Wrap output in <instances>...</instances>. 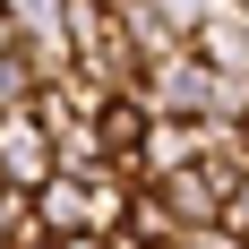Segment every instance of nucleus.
I'll list each match as a JSON object with an SVG mask.
<instances>
[{"instance_id":"obj_1","label":"nucleus","mask_w":249,"mask_h":249,"mask_svg":"<svg viewBox=\"0 0 249 249\" xmlns=\"http://www.w3.org/2000/svg\"><path fill=\"white\" fill-rule=\"evenodd\" d=\"M138 103H146L155 121H215V103H224V77H215V60L189 43V52H172V60H155V69H146Z\"/></svg>"},{"instance_id":"obj_2","label":"nucleus","mask_w":249,"mask_h":249,"mask_svg":"<svg viewBox=\"0 0 249 249\" xmlns=\"http://www.w3.org/2000/svg\"><path fill=\"white\" fill-rule=\"evenodd\" d=\"M0 180H9V189H26V198L60 180V138H52V129L35 121V103L0 121Z\"/></svg>"},{"instance_id":"obj_3","label":"nucleus","mask_w":249,"mask_h":249,"mask_svg":"<svg viewBox=\"0 0 249 249\" xmlns=\"http://www.w3.org/2000/svg\"><path fill=\"white\" fill-rule=\"evenodd\" d=\"M155 189V206L172 215V232H215L224 224V189L206 180V163H189V172H172V180H146Z\"/></svg>"},{"instance_id":"obj_4","label":"nucleus","mask_w":249,"mask_h":249,"mask_svg":"<svg viewBox=\"0 0 249 249\" xmlns=\"http://www.w3.org/2000/svg\"><path fill=\"white\" fill-rule=\"evenodd\" d=\"M35 224L52 232V241H77V232H95V206H86V180H52V189H35Z\"/></svg>"},{"instance_id":"obj_5","label":"nucleus","mask_w":249,"mask_h":249,"mask_svg":"<svg viewBox=\"0 0 249 249\" xmlns=\"http://www.w3.org/2000/svg\"><path fill=\"white\" fill-rule=\"evenodd\" d=\"M198 52L215 60V77H249V9H224V18L198 35Z\"/></svg>"},{"instance_id":"obj_6","label":"nucleus","mask_w":249,"mask_h":249,"mask_svg":"<svg viewBox=\"0 0 249 249\" xmlns=\"http://www.w3.org/2000/svg\"><path fill=\"white\" fill-rule=\"evenodd\" d=\"M26 224H35V198H26V189H9V180H0V249L18 241Z\"/></svg>"},{"instance_id":"obj_7","label":"nucleus","mask_w":249,"mask_h":249,"mask_svg":"<svg viewBox=\"0 0 249 249\" xmlns=\"http://www.w3.org/2000/svg\"><path fill=\"white\" fill-rule=\"evenodd\" d=\"M0 9H9L26 35H43V26H60V9H69V0H0Z\"/></svg>"},{"instance_id":"obj_8","label":"nucleus","mask_w":249,"mask_h":249,"mask_svg":"<svg viewBox=\"0 0 249 249\" xmlns=\"http://www.w3.org/2000/svg\"><path fill=\"white\" fill-rule=\"evenodd\" d=\"M224 232H232V241H249V180L224 198Z\"/></svg>"},{"instance_id":"obj_9","label":"nucleus","mask_w":249,"mask_h":249,"mask_svg":"<svg viewBox=\"0 0 249 249\" xmlns=\"http://www.w3.org/2000/svg\"><path fill=\"white\" fill-rule=\"evenodd\" d=\"M241 9H249V0H241Z\"/></svg>"}]
</instances>
